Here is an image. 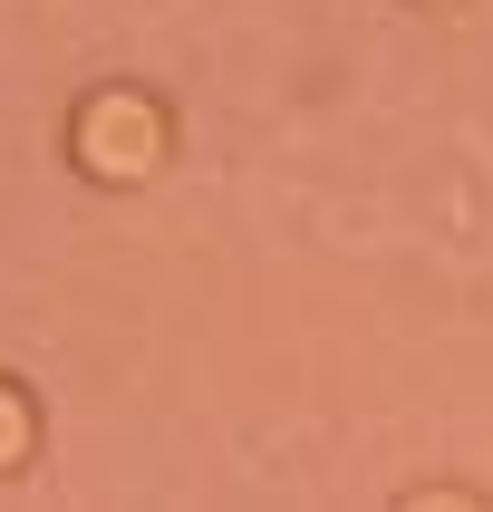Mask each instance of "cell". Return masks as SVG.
Returning a JSON list of instances; mask_svg holds the SVG:
<instances>
[{"label":"cell","mask_w":493,"mask_h":512,"mask_svg":"<svg viewBox=\"0 0 493 512\" xmlns=\"http://www.w3.org/2000/svg\"><path fill=\"white\" fill-rule=\"evenodd\" d=\"M20 455H29V397L0 387V464H20Z\"/></svg>","instance_id":"cell-2"},{"label":"cell","mask_w":493,"mask_h":512,"mask_svg":"<svg viewBox=\"0 0 493 512\" xmlns=\"http://www.w3.org/2000/svg\"><path fill=\"white\" fill-rule=\"evenodd\" d=\"M78 155L107 174V184H126V174H145L165 155V116L136 107V97H97V107L78 116Z\"/></svg>","instance_id":"cell-1"},{"label":"cell","mask_w":493,"mask_h":512,"mask_svg":"<svg viewBox=\"0 0 493 512\" xmlns=\"http://www.w3.org/2000/svg\"><path fill=\"white\" fill-rule=\"evenodd\" d=\"M406 512H484V503H464V493H416Z\"/></svg>","instance_id":"cell-3"}]
</instances>
